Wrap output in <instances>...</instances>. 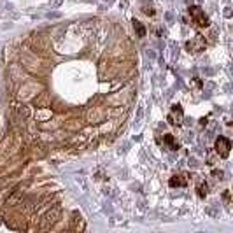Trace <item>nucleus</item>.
Masks as SVG:
<instances>
[{"label":"nucleus","instance_id":"3","mask_svg":"<svg viewBox=\"0 0 233 233\" xmlns=\"http://www.w3.org/2000/svg\"><path fill=\"white\" fill-rule=\"evenodd\" d=\"M168 121L172 125H181L182 123V109H181V105H174L172 107V112L168 114Z\"/></svg>","mask_w":233,"mask_h":233},{"label":"nucleus","instance_id":"5","mask_svg":"<svg viewBox=\"0 0 233 233\" xmlns=\"http://www.w3.org/2000/svg\"><path fill=\"white\" fill-rule=\"evenodd\" d=\"M188 181L186 179H182V175H174L172 179H170V186L174 188V186H184Z\"/></svg>","mask_w":233,"mask_h":233},{"label":"nucleus","instance_id":"6","mask_svg":"<svg viewBox=\"0 0 233 233\" xmlns=\"http://www.w3.org/2000/svg\"><path fill=\"white\" fill-rule=\"evenodd\" d=\"M133 26L137 28V32H138V37H144V33H146V30H144V26L140 25V21L133 20Z\"/></svg>","mask_w":233,"mask_h":233},{"label":"nucleus","instance_id":"7","mask_svg":"<svg viewBox=\"0 0 233 233\" xmlns=\"http://www.w3.org/2000/svg\"><path fill=\"white\" fill-rule=\"evenodd\" d=\"M205 194H207V184L202 182V184L198 186V196H200V198H205Z\"/></svg>","mask_w":233,"mask_h":233},{"label":"nucleus","instance_id":"4","mask_svg":"<svg viewBox=\"0 0 233 233\" xmlns=\"http://www.w3.org/2000/svg\"><path fill=\"white\" fill-rule=\"evenodd\" d=\"M163 142H165V144H168V147H170L172 151L179 149V144L174 140V137H172V135H165V137H163Z\"/></svg>","mask_w":233,"mask_h":233},{"label":"nucleus","instance_id":"2","mask_svg":"<svg viewBox=\"0 0 233 233\" xmlns=\"http://www.w3.org/2000/svg\"><path fill=\"white\" fill-rule=\"evenodd\" d=\"M189 14H191V18H193V21L198 25V26H207L209 25V18L202 12V9L200 7H189Z\"/></svg>","mask_w":233,"mask_h":233},{"label":"nucleus","instance_id":"1","mask_svg":"<svg viewBox=\"0 0 233 233\" xmlns=\"http://www.w3.org/2000/svg\"><path fill=\"white\" fill-rule=\"evenodd\" d=\"M230 149H232V144L226 137H219L216 140V153L221 156V158H228L230 154Z\"/></svg>","mask_w":233,"mask_h":233}]
</instances>
